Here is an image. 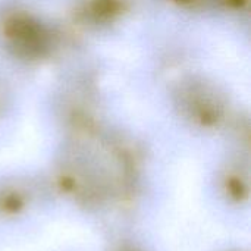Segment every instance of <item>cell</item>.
Returning a JSON list of instances; mask_svg holds the SVG:
<instances>
[{
	"label": "cell",
	"instance_id": "1",
	"mask_svg": "<svg viewBox=\"0 0 251 251\" xmlns=\"http://www.w3.org/2000/svg\"><path fill=\"white\" fill-rule=\"evenodd\" d=\"M40 169L57 218H71L94 229L103 203L106 172L93 144L59 141Z\"/></svg>",
	"mask_w": 251,
	"mask_h": 251
},
{
	"label": "cell",
	"instance_id": "7",
	"mask_svg": "<svg viewBox=\"0 0 251 251\" xmlns=\"http://www.w3.org/2000/svg\"><path fill=\"white\" fill-rule=\"evenodd\" d=\"M0 246H1V243H0Z\"/></svg>",
	"mask_w": 251,
	"mask_h": 251
},
{
	"label": "cell",
	"instance_id": "5",
	"mask_svg": "<svg viewBox=\"0 0 251 251\" xmlns=\"http://www.w3.org/2000/svg\"><path fill=\"white\" fill-rule=\"evenodd\" d=\"M204 251H251V244L244 235L232 234L229 237L216 240Z\"/></svg>",
	"mask_w": 251,
	"mask_h": 251
},
{
	"label": "cell",
	"instance_id": "2",
	"mask_svg": "<svg viewBox=\"0 0 251 251\" xmlns=\"http://www.w3.org/2000/svg\"><path fill=\"white\" fill-rule=\"evenodd\" d=\"M199 191L203 209L215 224L237 235L250 231V153L222 149L204 169Z\"/></svg>",
	"mask_w": 251,
	"mask_h": 251
},
{
	"label": "cell",
	"instance_id": "6",
	"mask_svg": "<svg viewBox=\"0 0 251 251\" xmlns=\"http://www.w3.org/2000/svg\"><path fill=\"white\" fill-rule=\"evenodd\" d=\"M54 251H87L84 249H78V247H63V249H59V250Z\"/></svg>",
	"mask_w": 251,
	"mask_h": 251
},
{
	"label": "cell",
	"instance_id": "3",
	"mask_svg": "<svg viewBox=\"0 0 251 251\" xmlns=\"http://www.w3.org/2000/svg\"><path fill=\"white\" fill-rule=\"evenodd\" d=\"M57 212L40 168L0 169V243L22 241L40 232Z\"/></svg>",
	"mask_w": 251,
	"mask_h": 251
},
{
	"label": "cell",
	"instance_id": "4",
	"mask_svg": "<svg viewBox=\"0 0 251 251\" xmlns=\"http://www.w3.org/2000/svg\"><path fill=\"white\" fill-rule=\"evenodd\" d=\"M94 251H163L153 229H119L99 235Z\"/></svg>",
	"mask_w": 251,
	"mask_h": 251
}]
</instances>
